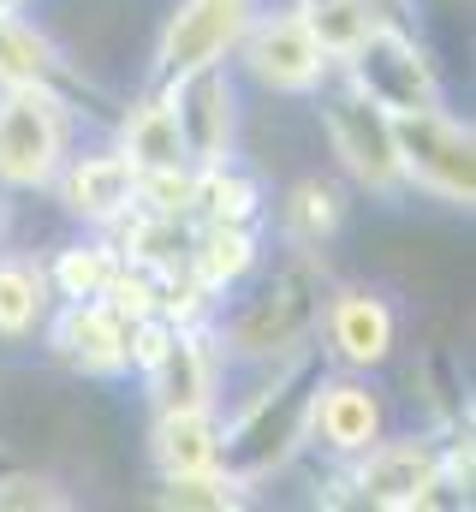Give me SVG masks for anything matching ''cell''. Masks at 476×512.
I'll return each instance as SVG.
<instances>
[{"label": "cell", "mask_w": 476, "mask_h": 512, "mask_svg": "<svg viewBox=\"0 0 476 512\" xmlns=\"http://www.w3.org/2000/svg\"><path fill=\"white\" fill-rule=\"evenodd\" d=\"M167 507H209V512L244 507V483L227 477L221 465L215 471H191V477H167Z\"/></svg>", "instance_id": "obj_23"}, {"label": "cell", "mask_w": 476, "mask_h": 512, "mask_svg": "<svg viewBox=\"0 0 476 512\" xmlns=\"http://www.w3.org/2000/svg\"><path fill=\"white\" fill-rule=\"evenodd\" d=\"M322 262L316 251H292L280 268H268L221 322V358L238 364H286L310 352V334L322 328Z\"/></svg>", "instance_id": "obj_1"}, {"label": "cell", "mask_w": 476, "mask_h": 512, "mask_svg": "<svg viewBox=\"0 0 476 512\" xmlns=\"http://www.w3.org/2000/svg\"><path fill=\"white\" fill-rule=\"evenodd\" d=\"M233 54H244V72L274 96H316L334 78V60L298 12H256Z\"/></svg>", "instance_id": "obj_8"}, {"label": "cell", "mask_w": 476, "mask_h": 512, "mask_svg": "<svg viewBox=\"0 0 476 512\" xmlns=\"http://www.w3.org/2000/svg\"><path fill=\"white\" fill-rule=\"evenodd\" d=\"M256 221H191V245H185V274L203 298L233 292L238 280L256 268Z\"/></svg>", "instance_id": "obj_16"}, {"label": "cell", "mask_w": 476, "mask_h": 512, "mask_svg": "<svg viewBox=\"0 0 476 512\" xmlns=\"http://www.w3.org/2000/svg\"><path fill=\"white\" fill-rule=\"evenodd\" d=\"M328 376L322 352H298L274 370V382L256 387L238 411V423H221V471L238 477L244 489H256L262 477H274L280 465H292V453L310 441V393Z\"/></svg>", "instance_id": "obj_2"}, {"label": "cell", "mask_w": 476, "mask_h": 512, "mask_svg": "<svg viewBox=\"0 0 476 512\" xmlns=\"http://www.w3.org/2000/svg\"><path fill=\"white\" fill-rule=\"evenodd\" d=\"M322 316H328V352H334V364H346V370H375V364H387L393 358V310H387V298H375V292H363V286H346V292H334L328 304H322Z\"/></svg>", "instance_id": "obj_15"}, {"label": "cell", "mask_w": 476, "mask_h": 512, "mask_svg": "<svg viewBox=\"0 0 476 512\" xmlns=\"http://www.w3.org/2000/svg\"><path fill=\"white\" fill-rule=\"evenodd\" d=\"M310 435L334 459H357L381 441V399L357 376H322L310 393Z\"/></svg>", "instance_id": "obj_14"}, {"label": "cell", "mask_w": 476, "mask_h": 512, "mask_svg": "<svg viewBox=\"0 0 476 512\" xmlns=\"http://www.w3.org/2000/svg\"><path fill=\"white\" fill-rule=\"evenodd\" d=\"M191 221H256L262 215V197H256V179L238 173L233 161H215V167H191Z\"/></svg>", "instance_id": "obj_21"}, {"label": "cell", "mask_w": 476, "mask_h": 512, "mask_svg": "<svg viewBox=\"0 0 476 512\" xmlns=\"http://www.w3.org/2000/svg\"><path fill=\"white\" fill-rule=\"evenodd\" d=\"M280 221H286V239L298 251H322L340 233V221H346V197L328 179H298L286 191V203H280Z\"/></svg>", "instance_id": "obj_20"}, {"label": "cell", "mask_w": 476, "mask_h": 512, "mask_svg": "<svg viewBox=\"0 0 476 512\" xmlns=\"http://www.w3.org/2000/svg\"><path fill=\"white\" fill-rule=\"evenodd\" d=\"M54 191H60V203H66L72 221H84V227H119L137 209V167L125 161V149L66 155V167L54 173Z\"/></svg>", "instance_id": "obj_12"}, {"label": "cell", "mask_w": 476, "mask_h": 512, "mask_svg": "<svg viewBox=\"0 0 476 512\" xmlns=\"http://www.w3.org/2000/svg\"><path fill=\"white\" fill-rule=\"evenodd\" d=\"M48 268V286L60 292V298H102L108 292V280H114L119 268V245L108 239H78V245H66V251L54 256V262H42Z\"/></svg>", "instance_id": "obj_22"}, {"label": "cell", "mask_w": 476, "mask_h": 512, "mask_svg": "<svg viewBox=\"0 0 476 512\" xmlns=\"http://www.w3.org/2000/svg\"><path fill=\"white\" fill-rule=\"evenodd\" d=\"M173 108V126L185 143V161L191 167H215V161H233V131H238V90L227 78V60L215 66H197L173 84H155Z\"/></svg>", "instance_id": "obj_9"}, {"label": "cell", "mask_w": 476, "mask_h": 512, "mask_svg": "<svg viewBox=\"0 0 476 512\" xmlns=\"http://www.w3.org/2000/svg\"><path fill=\"white\" fill-rule=\"evenodd\" d=\"M119 149H125V161H131L137 173L191 167V161H185V143H179V126H173V108H167V96H161V90L125 114V143H119Z\"/></svg>", "instance_id": "obj_19"}, {"label": "cell", "mask_w": 476, "mask_h": 512, "mask_svg": "<svg viewBox=\"0 0 476 512\" xmlns=\"http://www.w3.org/2000/svg\"><path fill=\"white\" fill-rule=\"evenodd\" d=\"M54 310V286L48 268L36 256H0V340L24 346Z\"/></svg>", "instance_id": "obj_18"}, {"label": "cell", "mask_w": 476, "mask_h": 512, "mask_svg": "<svg viewBox=\"0 0 476 512\" xmlns=\"http://www.w3.org/2000/svg\"><path fill=\"white\" fill-rule=\"evenodd\" d=\"M48 340L84 376H125L131 370V316L114 310L108 298H66L54 328H48Z\"/></svg>", "instance_id": "obj_11"}, {"label": "cell", "mask_w": 476, "mask_h": 512, "mask_svg": "<svg viewBox=\"0 0 476 512\" xmlns=\"http://www.w3.org/2000/svg\"><path fill=\"white\" fill-rule=\"evenodd\" d=\"M322 126L340 155V167L352 173L363 191L399 197L405 191V167H399V143H393V114L381 102H369L352 78L340 72V90L322 96Z\"/></svg>", "instance_id": "obj_5"}, {"label": "cell", "mask_w": 476, "mask_h": 512, "mask_svg": "<svg viewBox=\"0 0 476 512\" xmlns=\"http://www.w3.org/2000/svg\"><path fill=\"white\" fill-rule=\"evenodd\" d=\"M256 12H262V0H179V12L161 30V48H155V84H173L197 66L227 60Z\"/></svg>", "instance_id": "obj_10"}, {"label": "cell", "mask_w": 476, "mask_h": 512, "mask_svg": "<svg viewBox=\"0 0 476 512\" xmlns=\"http://www.w3.org/2000/svg\"><path fill=\"white\" fill-rule=\"evenodd\" d=\"M149 393H155V411H197V405H215V387H221V352L191 328L179 322L161 352L143 364Z\"/></svg>", "instance_id": "obj_13"}, {"label": "cell", "mask_w": 476, "mask_h": 512, "mask_svg": "<svg viewBox=\"0 0 476 512\" xmlns=\"http://www.w3.org/2000/svg\"><path fill=\"white\" fill-rule=\"evenodd\" d=\"M18 6H24V0H0V12H18Z\"/></svg>", "instance_id": "obj_25"}, {"label": "cell", "mask_w": 476, "mask_h": 512, "mask_svg": "<svg viewBox=\"0 0 476 512\" xmlns=\"http://www.w3.org/2000/svg\"><path fill=\"white\" fill-rule=\"evenodd\" d=\"M12 471H18V459H12V453H0V477H12Z\"/></svg>", "instance_id": "obj_24"}, {"label": "cell", "mask_w": 476, "mask_h": 512, "mask_svg": "<svg viewBox=\"0 0 476 512\" xmlns=\"http://www.w3.org/2000/svg\"><path fill=\"white\" fill-rule=\"evenodd\" d=\"M393 143H399V167L405 185H423L429 197H441L447 209H471L476 197V149L471 131L441 108H417V114H393Z\"/></svg>", "instance_id": "obj_4"}, {"label": "cell", "mask_w": 476, "mask_h": 512, "mask_svg": "<svg viewBox=\"0 0 476 512\" xmlns=\"http://www.w3.org/2000/svg\"><path fill=\"white\" fill-rule=\"evenodd\" d=\"M149 453H155L161 477L215 471V465H221V417H215V405L161 411V417H155V435H149Z\"/></svg>", "instance_id": "obj_17"}, {"label": "cell", "mask_w": 476, "mask_h": 512, "mask_svg": "<svg viewBox=\"0 0 476 512\" xmlns=\"http://www.w3.org/2000/svg\"><path fill=\"white\" fill-rule=\"evenodd\" d=\"M340 72L352 78L369 102H381L387 114H417V108H441V84L429 54L387 18L369 24V36L340 60Z\"/></svg>", "instance_id": "obj_7"}, {"label": "cell", "mask_w": 476, "mask_h": 512, "mask_svg": "<svg viewBox=\"0 0 476 512\" xmlns=\"http://www.w3.org/2000/svg\"><path fill=\"white\" fill-rule=\"evenodd\" d=\"M465 471L471 477V453H447L441 441H375L369 453H357L352 471V501L357 507H429L435 489H447V477Z\"/></svg>", "instance_id": "obj_6"}, {"label": "cell", "mask_w": 476, "mask_h": 512, "mask_svg": "<svg viewBox=\"0 0 476 512\" xmlns=\"http://www.w3.org/2000/svg\"><path fill=\"white\" fill-rule=\"evenodd\" d=\"M66 167V102L54 84H0V185L48 191Z\"/></svg>", "instance_id": "obj_3"}]
</instances>
